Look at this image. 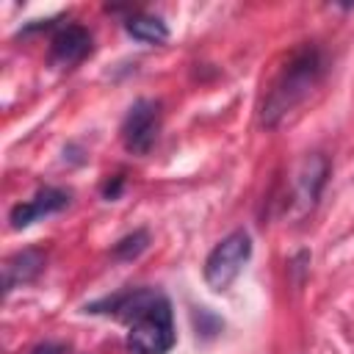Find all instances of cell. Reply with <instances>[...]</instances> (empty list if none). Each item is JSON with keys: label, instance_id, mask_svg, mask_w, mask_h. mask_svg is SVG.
<instances>
[{"label": "cell", "instance_id": "cell-10", "mask_svg": "<svg viewBox=\"0 0 354 354\" xmlns=\"http://www.w3.org/2000/svg\"><path fill=\"white\" fill-rule=\"evenodd\" d=\"M147 246H149V232L147 230H133L130 235H124L113 243L111 257L113 260H136Z\"/></svg>", "mask_w": 354, "mask_h": 354}, {"label": "cell", "instance_id": "cell-7", "mask_svg": "<svg viewBox=\"0 0 354 354\" xmlns=\"http://www.w3.org/2000/svg\"><path fill=\"white\" fill-rule=\"evenodd\" d=\"M44 260L47 257L41 249H22V252L11 254L3 263V293H11L17 285L33 282L44 271Z\"/></svg>", "mask_w": 354, "mask_h": 354}, {"label": "cell", "instance_id": "cell-8", "mask_svg": "<svg viewBox=\"0 0 354 354\" xmlns=\"http://www.w3.org/2000/svg\"><path fill=\"white\" fill-rule=\"evenodd\" d=\"M124 30L133 36V39H138V41H147V44H163L166 39H169V28H166V22L160 19V17H155V14H130L127 19H124Z\"/></svg>", "mask_w": 354, "mask_h": 354}, {"label": "cell", "instance_id": "cell-12", "mask_svg": "<svg viewBox=\"0 0 354 354\" xmlns=\"http://www.w3.org/2000/svg\"><path fill=\"white\" fill-rule=\"evenodd\" d=\"M28 354H66V346H64V343H53V340H44V343L33 346Z\"/></svg>", "mask_w": 354, "mask_h": 354}, {"label": "cell", "instance_id": "cell-6", "mask_svg": "<svg viewBox=\"0 0 354 354\" xmlns=\"http://www.w3.org/2000/svg\"><path fill=\"white\" fill-rule=\"evenodd\" d=\"M69 199H72V196H69V191H64V188H53V185L39 188L33 199L19 202V205H14V207H11L8 221H11V227H14V230H25V227H28V224H33L36 218L64 210V207L69 205Z\"/></svg>", "mask_w": 354, "mask_h": 354}, {"label": "cell", "instance_id": "cell-5", "mask_svg": "<svg viewBox=\"0 0 354 354\" xmlns=\"http://www.w3.org/2000/svg\"><path fill=\"white\" fill-rule=\"evenodd\" d=\"M91 53V33L83 25H66L53 33L50 41V64L55 69H69L80 64Z\"/></svg>", "mask_w": 354, "mask_h": 354}, {"label": "cell", "instance_id": "cell-4", "mask_svg": "<svg viewBox=\"0 0 354 354\" xmlns=\"http://www.w3.org/2000/svg\"><path fill=\"white\" fill-rule=\"evenodd\" d=\"M160 133V102L158 100H136L122 122L124 149L133 155H147Z\"/></svg>", "mask_w": 354, "mask_h": 354}, {"label": "cell", "instance_id": "cell-9", "mask_svg": "<svg viewBox=\"0 0 354 354\" xmlns=\"http://www.w3.org/2000/svg\"><path fill=\"white\" fill-rule=\"evenodd\" d=\"M326 174H329V163H326L324 155H310V158L304 160L299 185H301V194H304V199H307L310 205H315V199L321 196V188H324V183H326Z\"/></svg>", "mask_w": 354, "mask_h": 354}, {"label": "cell", "instance_id": "cell-2", "mask_svg": "<svg viewBox=\"0 0 354 354\" xmlns=\"http://www.w3.org/2000/svg\"><path fill=\"white\" fill-rule=\"evenodd\" d=\"M174 315L171 301L160 296L149 310H144L127 329L124 346L130 354H169L174 346Z\"/></svg>", "mask_w": 354, "mask_h": 354}, {"label": "cell", "instance_id": "cell-11", "mask_svg": "<svg viewBox=\"0 0 354 354\" xmlns=\"http://www.w3.org/2000/svg\"><path fill=\"white\" fill-rule=\"evenodd\" d=\"M122 188H124V177H122V174H113L111 180L102 183V196H105L108 202H113V199H119Z\"/></svg>", "mask_w": 354, "mask_h": 354}, {"label": "cell", "instance_id": "cell-3", "mask_svg": "<svg viewBox=\"0 0 354 354\" xmlns=\"http://www.w3.org/2000/svg\"><path fill=\"white\" fill-rule=\"evenodd\" d=\"M252 257V238L246 230H232L227 238H221L207 260H205V282L210 290H227L235 277L241 274V268L246 266V260Z\"/></svg>", "mask_w": 354, "mask_h": 354}, {"label": "cell", "instance_id": "cell-1", "mask_svg": "<svg viewBox=\"0 0 354 354\" xmlns=\"http://www.w3.org/2000/svg\"><path fill=\"white\" fill-rule=\"evenodd\" d=\"M326 64H324V55L318 47L313 44H304L290 61L288 66L279 72V77L274 80V88L268 91L266 102H263V111H260V122L266 127H274L288 111H293L321 80Z\"/></svg>", "mask_w": 354, "mask_h": 354}]
</instances>
